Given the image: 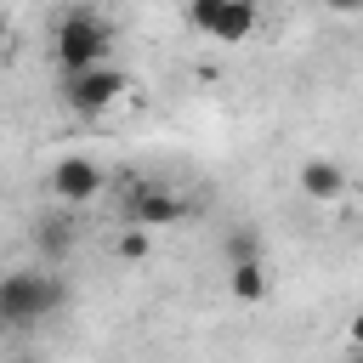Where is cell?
<instances>
[{
    "label": "cell",
    "mask_w": 363,
    "mask_h": 363,
    "mask_svg": "<svg viewBox=\"0 0 363 363\" xmlns=\"http://www.w3.org/2000/svg\"><path fill=\"white\" fill-rule=\"evenodd\" d=\"M227 295L244 301V306H261V301L272 295V272H267V261H238V267H227Z\"/></svg>",
    "instance_id": "obj_8"
},
{
    "label": "cell",
    "mask_w": 363,
    "mask_h": 363,
    "mask_svg": "<svg viewBox=\"0 0 363 363\" xmlns=\"http://www.w3.org/2000/svg\"><path fill=\"white\" fill-rule=\"evenodd\" d=\"M323 6H329V11H340V17H352V11L363 6V0H323Z\"/></svg>",
    "instance_id": "obj_12"
},
{
    "label": "cell",
    "mask_w": 363,
    "mask_h": 363,
    "mask_svg": "<svg viewBox=\"0 0 363 363\" xmlns=\"http://www.w3.org/2000/svg\"><path fill=\"white\" fill-rule=\"evenodd\" d=\"M6 335H11V329H6V323H0V340H6Z\"/></svg>",
    "instance_id": "obj_14"
},
{
    "label": "cell",
    "mask_w": 363,
    "mask_h": 363,
    "mask_svg": "<svg viewBox=\"0 0 363 363\" xmlns=\"http://www.w3.org/2000/svg\"><path fill=\"white\" fill-rule=\"evenodd\" d=\"M68 306V284L51 267H11L0 272V323L6 329H34L51 312Z\"/></svg>",
    "instance_id": "obj_1"
},
{
    "label": "cell",
    "mask_w": 363,
    "mask_h": 363,
    "mask_svg": "<svg viewBox=\"0 0 363 363\" xmlns=\"http://www.w3.org/2000/svg\"><path fill=\"white\" fill-rule=\"evenodd\" d=\"M187 23L221 45H238L255 28V6L250 0H187Z\"/></svg>",
    "instance_id": "obj_4"
},
{
    "label": "cell",
    "mask_w": 363,
    "mask_h": 363,
    "mask_svg": "<svg viewBox=\"0 0 363 363\" xmlns=\"http://www.w3.org/2000/svg\"><path fill=\"white\" fill-rule=\"evenodd\" d=\"M108 51H113V28H108L102 11L79 6V11L62 17V28H57V62H62V74H85V68L108 62Z\"/></svg>",
    "instance_id": "obj_2"
},
{
    "label": "cell",
    "mask_w": 363,
    "mask_h": 363,
    "mask_svg": "<svg viewBox=\"0 0 363 363\" xmlns=\"http://www.w3.org/2000/svg\"><path fill=\"white\" fill-rule=\"evenodd\" d=\"M17 363H45V357H17Z\"/></svg>",
    "instance_id": "obj_13"
},
{
    "label": "cell",
    "mask_w": 363,
    "mask_h": 363,
    "mask_svg": "<svg viewBox=\"0 0 363 363\" xmlns=\"http://www.w3.org/2000/svg\"><path fill=\"white\" fill-rule=\"evenodd\" d=\"M34 250L45 255V267H57V261L74 250V227H68V221H40V227H34Z\"/></svg>",
    "instance_id": "obj_9"
},
{
    "label": "cell",
    "mask_w": 363,
    "mask_h": 363,
    "mask_svg": "<svg viewBox=\"0 0 363 363\" xmlns=\"http://www.w3.org/2000/svg\"><path fill=\"white\" fill-rule=\"evenodd\" d=\"M221 261H227V267H238V261H261V238H255L250 227H233L227 244H221Z\"/></svg>",
    "instance_id": "obj_10"
},
{
    "label": "cell",
    "mask_w": 363,
    "mask_h": 363,
    "mask_svg": "<svg viewBox=\"0 0 363 363\" xmlns=\"http://www.w3.org/2000/svg\"><path fill=\"white\" fill-rule=\"evenodd\" d=\"M295 182H301V193L318 199V204H329V199L346 193V170H340L335 159H306V164L295 170Z\"/></svg>",
    "instance_id": "obj_7"
},
{
    "label": "cell",
    "mask_w": 363,
    "mask_h": 363,
    "mask_svg": "<svg viewBox=\"0 0 363 363\" xmlns=\"http://www.w3.org/2000/svg\"><path fill=\"white\" fill-rule=\"evenodd\" d=\"M62 91H68V108L74 113H108L125 91H130V74L125 68H113V62H96V68H85V74H68L62 79Z\"/></svg>",
    "instance_id": "obj_3"
},
{
    "label": "cell",
    "mask_w": 363,
    "mask_h": 363,
    "mask_svg": "<svg viewBox=\"0 0 363 363\" xmlns=\"http://www.w3.org/2000/svg\"><path fill=\"white\" fill-rule=\"evenodd\" d=\"M182 216H187V204H182L176 193L153 187V182H142V187L125 199V227H142V233H153V227H170V221H182Z\"/></svg>",
    "instance_id": "obj_6"
},
{
    "label": "cell",
    "mask_w": 363,
    "mask_h": 363,
    "mask_svg": "<svg viewBox=\"0 0 363 363\" xmlns=\"http://www.w3.org/2000/svg\"><path fill=\"white\" fill-rule=\"evenodd\" d=\"M113 250H119V261H142V255H147V233H142V227H125V233L113 238Z\"/></svg>",
    "instance_id": "obj_11"
},
{
    "label": "cell",
    "mask_w": 363,
    "mask_h": 363,
    "mask_svg": "<svg viewBox=\"0 0 363 363\" xmlns=\"http://www.w3.org/2000/svg\"><path fill=\"white\" fill-rule=\"evenodd\" d=\"M102 182H108V170H102L96 159H85V153H68V159H57V164L45 170L51 199H57V204H68V210L91 204V199L102 193Z\"/></svg>",
    "instance_id": "obj_5"
}]
</instances>
